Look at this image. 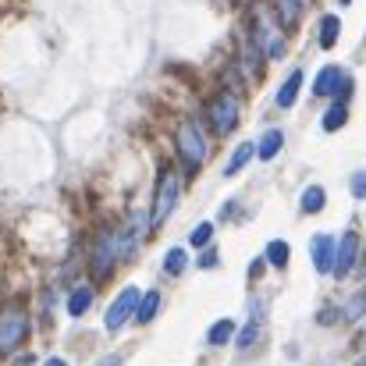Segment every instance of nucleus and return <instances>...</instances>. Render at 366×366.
<instances>
[{
  "label": "nucleus",
  "instance_id": "nucleus-1",
  "mask_svg": "<svg viewBox=\"0 0 366 366\" xmlns=\"http://www.w3.org/2000/svg\"><path fill=\"white\" fill-rule=\"evenodd\" d=\"M29 335V313L21 306H4L0 310V356H11Z\"/></svg>",
  "mask_w": 366,
  "mask_h": 366
},
{
  "label": "nucleus",
  "instance_id": "nucleus-2",
  "mask_svg": "<svg viewBox=\"0 0 366 366\" xmlns=\"http://www.w3.org/2000/svg\"><path fill=\"white\" fill-rule=\"evenodd\" d=\"M178 196H182V182L174 171H164L160 182H157V196H153V214H149V224H164L171 217V210L178 207Z\"/></svg>",
  "mask_w": 366,
  "mask_h": 366
},
{
  "label": "nucleus",
  "instance_id": "nucleus-3",
  "mask_svg": "<svg viewBox=\"0 0 366 366\" xmlns=\"http://www.w3.org/2000/svg\"><path fill=\"white\" fill-rule=\"evenodd\" d=\"M178 157L185 160V167H199L207 160V135L199 132L196 122L178 124Z\"/></svg>",
  "mask_w": 366,
  "mask_h": 366
},
{
  "label": "nucleus",
  "instance_id": "nucleus-4",
  "mask_svg": "<svg viewBox=\"0 0 366 366\" xmlns=\"http://www.w3.org/2000/svg\"><path fill=\"white\" fill-rule=\"evenodd\" d=\"M207 118H210V128L217 135H228L239 124V97L235 93H217L207 107Z\"/></svg>",
  "mask_w": 366,
  "mask_h": 366
},
{
  "label": "nucleus",
  "instance_id": "nucleus-5",
  "mask_svg": "<svg viewBox=\"0 0 366 366\" xmlns=\"http://www.w3.org/2000/svg\"><path fill=\"white\" fill-rule=\"evenodd\" d=\"M118 259H122V232L107 228V232L97 239V245H93V274H97V277H107Z\"/></svg>",
  "mask_w": 366,
  "mask_h": 366
},
{
  "label": "nucleus",
  "instance_id": "nucleus-6",
  "mask_svg": "<svg viewBox=\"0 0 366 366\" xmlns=\"http://www.w3.org/2000/svg\"><path fill=\"white\" fill-rule=\"evenodd\" d=\"M139 302H142V295H139V288H122V295L111 302V310H107V317H104V327L107 331H122L124 324L139 313Z\"/></svg>",
  "mask_w": 366,
  "mask_h": 366
},
{
  "label": "nucleus",
  "instance_id": "nucleus-7",
  "mask_svg": "<svg viewBox=\"0 0 366 366\" xmlns=\"http://www.w3.org/2000/svg\"><path fill=\"white\" fill-rule=\"evenodd\" d=\"M313 93L317 97H338L342 93V100L352 93V79L342 71V68H335V64H327V68H320V75H317V82H313Z\"/></svg>",
  "mask_w": 366,
  "mask_h": 366
},
{
  "label": "nucleus",
  "instance_id": "nucleus-8",
  "mask_svg": "<svg viewBox=\"0 0 366 366\" xmlns=\"http://www.w3.org/2000/svg\"><path fill=\"white\" fill-rule=\"evenodd\" d=\"M356 256H360V235H356V232H345L342 242H338V252H335V274L345 277V274L352 270Z\"/></svg>",
  "mask_w": 366,
  "mask_h": 366
},
{
  "label": "nucleus",
  "instance_id": "nucleus-9",
  "mask_svg": "<svg viewBox=\"0 0 366 366\" xmlns=\"http://www.w3.org/2000/svg\"><path fill=\"white\" fill-rule=\"evenodd\" d=\"M310 249H313V267H317L320 274H335V252H338V242H335L331 235H317Z\"/></svg>",
  "mask_w": 366,
  "mask_h": 366
},
{
  "label": "nucleus",
  "instance_id": "nucleus-10",
  "mask_svg": "<svg viewBox=\"0 0 366 366\" xmlns=\"http://www.w3.org/2000/svg\"><path fill=\"white\" fill-rule=\"evenodd\" d=\"M299 89H302V71L295 68V71L285 79V86L277 89V107H292V104L299 100Z\"/></svg>",
  "mask_w": 366,
  "mask_h": 366
},
{
  "label": "nucleus",
  "instance_id": "nucleus-11",
  "mask_svg": "<svg viewBox=\"0 0 366 366\" xmlns=\"http://www.w3.org/2000/svg\"><path fill=\"white\" fill-rule=\"evenodd\" d=\"M281 146H285V132H281V128H270V132H263L256 153H259V160H274Z\"/></svg>",
  "mask_w": 366,
  "mask_h": 366
},
{
  "label": "nucleus",
  "instance_id": "nucleus-12",
  "mask_svg": "<svg viewBox=\"0 0 366 366\" xmlns=\"http://www.w3.org/2000/svg\"><path fill=\"white\" fill-rule=\"evenodd\" d=\"M338 32H342L338 14H324V18H320V46H324V50H331V46L338 43Z\"/></svg>",
  "mask_w": 366,
  "mask_h": 366
},
{
  "label": "nucleus",
  "instance_id": "nucleus-13",
  "mask_svg": "<svg viewBox=\"0 0 366 366\" xmlns=\"http://www.w3.org/2000/svg\"><path fill=\"white\" fill-rule=\"evenodd\" d=\"M302 7H306V0H277V18H281V25L292 29V25L302 18Z\"/></svg>",
  "mask_w": 366,
  "mask_h": 366
},
{
  "label": "nucleus",
  "instance_id": "nucleus-14",
  "mask_svg": "<svg viewBox=\"0 0 366 366\" xmlns=\"http://www.w3.org/2000/svg\"><path fill=\"white\" fill-rule=\"evenodd\" d=\"M89 306H93V288H89V285L75 288V292H71V299H68V313H71V317H82Z\"/></svg>",
  "mask_w": 366,
  "mask_h": 366
},
{
  "label": "nucleus",
  "instance_id": "nucleus-15",
  "mask_svg": "<svg viewBox=\"0 0 366 366\" xmlns=\"http://www.w3.org/2000/svg\"><path fill=\"white\" fill-rule=\"evenodd\" d=\"M345 122H349V107H345V100H335L331 111L324 114V132H338Z\"/></svg>",
  "mask_w": 366,
  "mask_h": 366
},
{
  "label": "nucleus",
  "instance_id": "nucleus-16",
  "mask_svg": "<svg viewBox=\"0 0 366 366\" xmlns=\"http://www.w3.org/2000/svg\"><path fill=\"white\" fill-rule=\"evenodd\" d=\"M324 203H327V192H324L320 185H310V189L302 192V210H306V214H320Z\"/></svg>",
  "mask_w": 366,
  "mask_h": 366
},
{
  "label": "nucleus",
  "instance_id": "nucleus-17",
  "mask_svg": "<svg viewBox=\"0 0 366 366\" xmlns=\"http://www.w3.org/2000/svg\"><path fill=\"white\" fill-rule=\"evenodd\" d=\"M256 338H259V302H252V317H249V324H245L242 335H239V349H249Z\"/></svg>",
  "mask_w": 366,
  "mask_h": 366
},
{
  "label": "nucleus",
  "instance_id": "nucleus-18",
  "mask_svg": "<svg viewBox=\"0 0 366 366\" xmlns=\"http://www.w3.org/2000/svg\"><path fill=\"white\" fill-rule=\"evenodd\" d=\"M252 153H256V146H252V142H242V146H239V149L232 153V160H228L224 174H228V178H232V174H239L245 164H249V157H252Z\"/></svg>",
  "mask_w": 366,
  "mask_h": 366
},
{
  "label": "nucleus",
  "instance_id": "nucleus-19",
  "mask_svg": "<svg viewBox=\"0 0 366 366\" xmlns=\"http://www.w3.org/2000/svg\"><path fill=\"white\" fill-rule=\"evenodd\" d=\"M185 267H189L185 249H178V245H174V249H167V256H164V270H167V274H182Z\"/></svg>",
  "mask_w": 366,
  "mask_h": 366
},
{
  "label": "nucleus",
  "instance_id": "nucleus-20",
  "mask_svg": "<svg viewBox=\"0 0 366 366\" xmlns=\"http://www.w3.org/2000/svg\"><path fill=\"white\" fill-rule=\"evenodd\" d=\"M157 306H160V295H157V292L142 295V302H139V313H135V320H139V324H149V320L157 317Z\"/></svg>",
  "mask_w": 366,
  "mask_h": 366
},
{
  "label": "nucleus",
  "instance_id": "nucleus-21",
  "mask_svg": "<svg viewBox=\"0 0 366 366\" xmlns=\"http://www.w3.org/2000/svg\"><path fill=\"white\" fill-rule=\"evenodd\" d=\"M232 335H235V320H217L207 338H210V345H224V342H232Z\"/></svg>",
  "mask_w": 366,
  "mask_h": 366
},
{
  "label": "nucleus",
  "instance_id": "nucleus-22",
  "mask_svg": "<svg viewBox=\"0 0 366 366\" xmlns=\"http://www.w3.org/2000/svg\"><path fill=\"white\" fill-rule=\"evenodd\" d=\"M267 259H270L274 267H288V242L274 239V242L267 245Z\"/></svg>",
  "mask_w": 366,
  "mask_h": 366
},
{
  "label": "nucleus",
  "instance_id": "nucleus-23",
  "mask_svg": "<svg viewBox=\"0 0 366 366\" xmlns=\"http://www.w3.org/2000/svg\"><path fill=\"white\" fill-rule=\"evenodd\" d=\"M210 239H214V224H210V221L196 224V228H192V235H189V242L192 245H207Z\"/></svg>",
  "mask_w": 366,
  "mask_h": 366
},
{
  "label": "nucleus",
  "instance_id": "nucleus-24",
  "mask_svg": "<svg viewBox=\"0 0 366 366\" xmlns=\"http://www.w3.org/2000/svg\"><path fill=\"white\" fill-rule=\"evenodd\" d=\"M363 313H366V295H356V299L345 306V317H349V320H356V317H363Z\"/></svg>",
  "mask_w": 366,
  "mask_h": 366
},
{
  "label": "nucleus",
  "instance_id": "nucleus-25",
  "mask_svg": "<svg viewBox=\"0 0 366 366\" xmlns=\"http://www.w3.org/2000/svg\"><path fill=\"white\" fill-rule=\"evenodd\" d=\"M352 196H356V199H366V171H356V174H352Z\"/></svg>",
  "mask_w": 366,
  "mask_h": 366
},
{
  "label": "nucleus",
  "instance_id": "nucleus-26",
  "mask_svg": "<svg viewBox=\"0 0 366 366\" xmlns=\"http://www.w3.org/2000/svg\"><path fill=\"white\" fill-rule=\"evenodd\" d=\"M214 263H217V252H203V256H199V267H203V270L214 267Z\"/></svg>",
  "mask_w": 366,
  "mask_h": 366
},
{
  "label": "nucleus",
  "instance_id": "nucleus-27",
  "mask_svg": "<svg viewBox=\"0 0 366 366\" xmlns=\"http://www.w3.org/2000/svg\"><path fill=\"white\" fill-rule=\"evenodd\" d=\"M93 366H122V360H118V356H104L100 363H93Z\"/></svg>",
  "mask_w": 366,
  "mask_h": 366
},
{
  "label": "nucleus",
  "instance_id": "nucleus-28",
  "mask_svg": "<svg viewBox=\"0 0 366 366\" xmlns=\"http://www.w3.org/2000/svg\"><path fill=\"white\" fill-rule=\"evenodd\" d=\"M43 366H68V363H64V360H46Z\"/></svg>",
  "mask_w": 366,
  "mask_h": 366
},
{
  "label": "nucleus",
  "instance_id": "nucleus-29",
  "mask_svg": "<svg viewBox=\"0 0 366 366\" xmlns=\"http://www.w3.org/2000/svg\"><path fill=\"white\" fill-rule=\"evenodd\" d=\"M338 4H352V0H338Z\"/></svg>",
  "mask_w": 366,
  "mask_h": 366
},
{
  "label": "nucleus",
  "instance_id": "nucleus-30",
  "mask_svg": "<svg viewBox=\"0 0 366 366\" xmlns=\"http://www.w3.org/2000/svg\"><path fill=\"white\" fill-rule=\"evenodd\" d=\"M363 366H366V360H363Z\"/></svg>",
  "mask_w": 366,
  "mask_h": 366
}]
</instances>
